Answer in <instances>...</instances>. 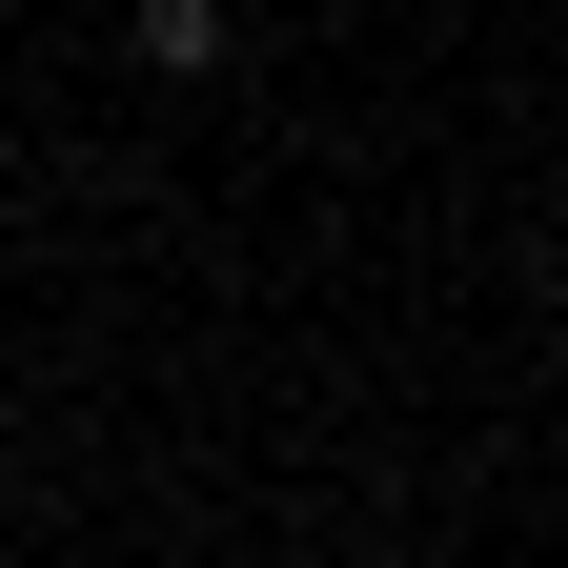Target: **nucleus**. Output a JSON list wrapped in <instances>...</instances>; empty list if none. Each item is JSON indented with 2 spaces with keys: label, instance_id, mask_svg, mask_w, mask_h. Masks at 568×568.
I'll use <instances>...</instances> for the list:
<instances>
[]
</instances>
